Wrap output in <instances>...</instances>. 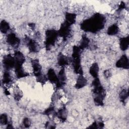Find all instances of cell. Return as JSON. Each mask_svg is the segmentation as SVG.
<instances>
[{
	"label": "cell",
	"instance_id": "cell-1",
	"mask_svg": "<svg viewBox=\"0 0 129 129\" xmlns=\"http://www.w3.org/2000/svg\"><path fill=\"white\" fill-rule=\"evenodd\" d=\"M104 18L101 15H95L93 17L84 21L82 24V28L85 31L93 32L101 29L104 25Z\"/></svg>",
	"mask_w": 129,
	"mask_h": 129
},
{
	"label": "cell",
	"instance_id": "cell-2",
	"mask_svg": "<svg viewBox=\"0 0 129 129\" xmlns=\"http://www.w3.org/2000/svg\"><path fill=\"white\" fill-rule=\"evenodd\" d=\"M58 32L54 30H49L46 32V46L49 47L53 46L55 43Z\"/></svg>",
	"mask_w": 129,
	"mask_h": 129
},
{
	"label": "cell",
	"instance_id": "cell-3",
	"mask_svg": "<svg viewBox=\"0 0 129 129\" xmlns=\"http://www.w3.org/2000/svg\"><path fill=\"white\" fill-rule=\"evenodd\" d=\"M16 62L15 57L12 56L11 55H8L4 56L3 60L4 68L7 71L11 70V69L15 67Z\"/></svg>",
	"mask_w": 129,
	"mask_h": 129
},
{
	"label": "cell",
	"instance_id": "cell-4",
	"mask_svg": "<svg viewBox=\"0 0 129 129\" xmlns=\"http://www.w3.org/2000/svg\"><path fill=\"white\" fill-rule=\"evenodd\" d=\"M7 41L8 43L13 47H17L20 42V39L16 36L14 33H10L7 37Z\"/></svg>",
	"mask_w": 129,
	"mask_h": 129
},
{
	"label": "cell",
	"instance_id": "cell-5",
	"mask_svg": "<svg viewBox=\"0 0 129 129\" xmlns=\"http://www.w3.org/2000/svg\"><path fill=\"white\" fill-rule=\"evenodd\" d=\"M116 66L118 68L127 69L128 68V60L127 56H126L125 55H122L116 62Z\"/></svg>",
	"mask_w": 129,
	"mask_h": 129
},
{
	"label": "cell",
	"instance_id": "cell-6",
	"mask_svg": "<svg viewBox=\"0 0 129 129\" xmlns=\"http://www.w3.org/2000/svg\"><path fill=\"white\" fill-rule=\"evenodd\" d=\"M47 77L48 80H49L50 82L53 83H56H56L58 82V77L57 75L55 74V72L53 70V69H49L47 73Z\"/></svg>",
	"mask_w": 129,
	"mask_h": 129
},
{
	"label": "cell",
	"instance_id": "cell-7",
	"mask_svg": "<svg viewBox=\"0 0 129 129\" xmlns=\"http://www.w3.org/2000/svg\"><path fill=\"white\" fill-rule=\"evenodd\" d=\"M89 73L94 78H98L99 74V67L97 63L92 64L89 69Z\"/></svg>",
	"mask_w": 129,
	"mask_h": 129
},
{
	"label": "cell",
	"instance_id": "cell-8",
	"mask_svg": "<svg viewBox=\"0 0 129 129\" xmlns=\"http://www.w3.org/2000/svg\"><path fill=\"white\" fill-rule=\"evenodd\" d=\"M28 47L32 52H36L39 49L38 44L36 41L32 39H31L28 41Z\"/></svg>",
	"mask_w": 129,
	"mask_h": 129
},
{
	"label": "cell",
	"instance_id": "cell-9",
	"mask_svg": "<svg viewBox=\"0 0 129 129\" xmlns=\"http://www.w3.org/2000/svg\"><path fill=\"white\" fill-rule=\"evenodd\" d=\"M87 84V80L85 78L82 76H79L76 81V87L78 89H80L84 87Z\"/></svg>",
	"mask_w": 129,
	"mask_h": 129
},
{
	"label": "cell",
	"instance_id": "cell-10",
	"mask_svg": "<svg viewBox=\"0 0 129 129\" xmlns=\"http://www.w3.org/2000/svg\"><path fill=\"white\" fill-rule=\"evenodd\" d=\"M119 45L122 50H125L128 47V37L121 38L120 40Z\"/></svg>",
	"mask_w": 129,
	"mask_h": 129
},
{
	"label": "cell",
	"instance_id": "cell-11",
	"mask_svg": "<svg viewBox=\"0 0 129 129\" xmlns=\"http://www.w3.org/2000/svg\"><path fill=\"white\" fill-rule=\"evenodd\" d=\"M10 25L9 23L5 20L2 21L0 24V29L2 33L4 34L7 33L10 29Z\"/></svg>",
	"mask_w": 129,
	"mask_h": 129
},
{
	"label": "cell",
	"instance_id": "cell-12",
	"mask_svg": "<svg viewBox=\"0 0 129 129\" xmlns=\"http://www.w3.org/2000/svg\"><path fill=\"white\" fill-rule=\"evenodd\" d=\"M69 62V59L68 57L63 55H61L59 56L58 58V63L59 65L61 66L67 65Z\"/></svg>",
	"mask_w": 129,
	"mask_h": 129
},
{
	"label": "cell",
	"instance_id": "cell-13",
	"mask_svg": "<svg viewBox=\"0 0 129 129\" xmlns=\"http://www.w3.org/2000/svg\"><path fill=\"white\" fill-rule=\"evenodd\" d=\"M118 31V28L117 25L112 24L111 25L107 30V33L110 35H114L117 33Z\"/></svg>",
	"mask_w": 129,
	"mask_h": 129
},
{
	"label": "cell",
	"instance_id": "cell-14",
	"mask_svg": "<svg viewBox=\"0 0 129 129\" xmlns=\"http://www.w3.org/2000/svg\"><path fill=\"white\" fill-rule=\"evenodd\" d=\"M66 22L70 25L73 24L76 21V15L72 13H67L66 15Z\"/></svg>",
	"mask_w": 129,
	"mask_h": 129
},
{
	"label": "cell",
	"instance_id": "cell-15",
	"mask_svg": "<svg viewBox=\"0 0 129 129\" xmlns=\"http://www.w3.org/2000/svg\"><path fill=\"white\" fill-rule=\"evenodd\" d=\"M89 44V40L86 36H83L81 40L80 47H79L81 49H84L88 47Z\"/></svg>",
	"mask_w": 129,
	"mask_h": 129
},
{
	"label": "cell",
	"instance_id": "cell-16",
	"mask_svg": "<svg viewBox=\"0 0 129 129\" xmlns=\"http://www.w3.org/2000/svg\"><path fill=\"white\" fill-rule=\"evenodd\" d=\"M12 80L11 76L8 71H6L4 73L3 82L4 84H9Z\"/></svg>",
	"mask_w": 129,
	"mask_h": 129
},
{
	"label": "cell",
	"instance_id": "cell-17",
	"mask_svg": "<svg viewBox=\"0 0 129 129\" xmlns=\"http://www.w3.org/2000/svg\"><path fill=\"white\" fill-rule=\"evenodd\" d=\"M57 115H58V117L60 118V119L63 121L65 120L67 115V112L66 110L64 109V108L61 109L57 112Z\"/></svg>",
	"mask_w": 129,
	"mask_h": 129
},
{
	"label": "cell",
	"instance_id": "cell-18",
	"mask_svg": "<svg viewBox=\"0 0 129 129\" xmlns=\"http://www.w3.org/2000/svg\"><path fill=\"white\" fill-rule=\"evenodd\" d=\"M0 122L2 124H7L8 123V116L6 114H2L0 117Z\"/></svg>",
	"mask_w": 129,
	"mask_h": 129
},
{
	"label": "cell",
	"instance_id": "cell-19",
	"mask_svg": "<svg viewBox=\"0 0 129 129\" xmlns=\"http://www.w3.org/2000/svg\"><path fill=\"white\" fill-rule=\"evenodd\" d=\"M128 96V92L126 91L125 90H122L120 94V100L122 101H124L126 100V99L127 98Z\"/></svg>",
	"mask_w": 129,
	"mask_h": 129
},
{
	"label": "cell",
	"instance_id": "cell-20",
	"mask_svg": "<svg viewBox=\"0 0 129 129\" xmlns=\"http://www.w3.org/2000/svg\"><path fill=\"white\" fill-rule=\"evenodd\" d=\"M23 123L25 127H29L31 125V121L28 118H25L23 121Z\"/></svg>",
	"mask_w": 129,
	"mask_h": 129
}]
</instances>
